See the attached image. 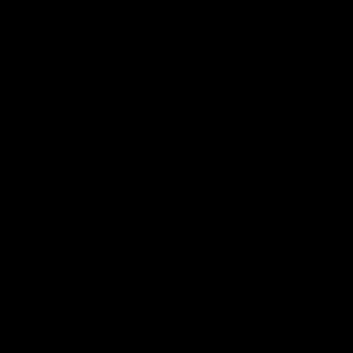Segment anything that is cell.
Segmentation results:
<instances>
[]
</instances>
